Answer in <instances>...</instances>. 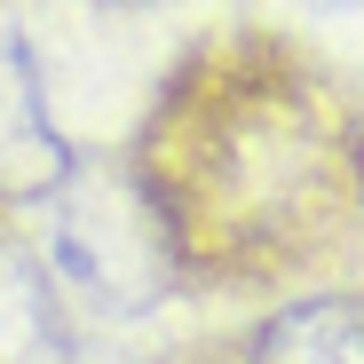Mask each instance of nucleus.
I'll list each match as a JSON object with an SVG mask.
<instances>
[{"label":"nucleus","instance_id":"obj_1","mask_svg":"<svg viewBox=\"0 0 364 364\" xmlns=\"http://www.w3.org/2000/svg\"><path fill=\"white\" fill-rule=\"evenodd\" d=\"M127 191L174 277L277 285L364 237V127L309 55L222 40L159 87Z\"/></svg>","mask_w":364,"mask_h":364},{"label":"nucleus","instance_id":"obj_2","mask_svg":"<svg viewBox=\"0 0 364 364\" xmlns=\"http://www.w3.org/2000/svg\"><path fill=\"white\" fill-rule=\"evenodd\" d=\"M80 174V151L64 143L48 111V87H40V64H32V40L24 24L0 9V206H48L64 182Z\"/></svg>","mask_w":364,"mask_h":364},{"label":"nucleus","instance_id":"obj_3","mask_svg":"<svg viewBox=\"0 0 364 364\" xmlns=\"http://www.w3.org/2000/svg\"><path fill=\"white\" fill-rule=\"evenodd\" d=\"M0 364H80V309L48 254L0 222Z\"/></svg>","mask_w":364,"mask_h":364},{"label":"nucleus","instance_id":"obj_4","mask_svg":"<svg viewBox=\"0 0 364 364\" xmlns=\"http://www.w3.org/2000/svg\"><path fill=\"white\" fill-rule=\"evenodd\" d=\"M246 364H364V293L325 285L269 309L262 333L246 341Z\"/></svg>","mask_w":364,"mask_h":364},{"label":"nucleus","instance_id":"obj_5","mask_svg":"<svg viewBox=\"0 0 364 364\" xmlns=\"http://www.w3.org/2000/svg\"><path fill=\"white\" fill-rule=\"evenodd\" d=\"M309 9H333V16H364V0H309Z\"/></svg>","mask_w":364,"mask_h":364}]
</instances>
